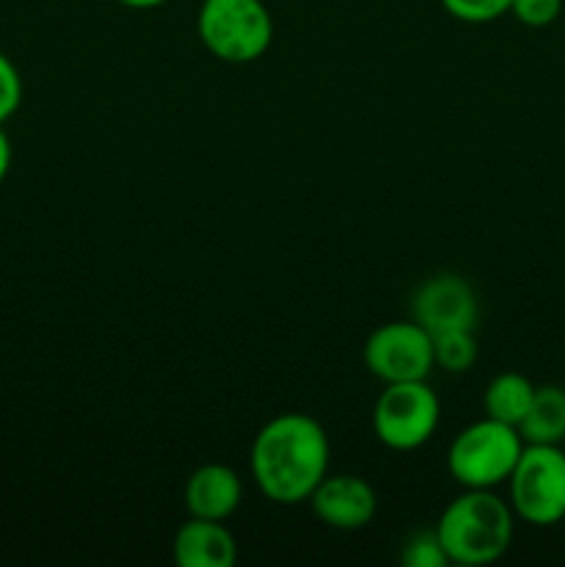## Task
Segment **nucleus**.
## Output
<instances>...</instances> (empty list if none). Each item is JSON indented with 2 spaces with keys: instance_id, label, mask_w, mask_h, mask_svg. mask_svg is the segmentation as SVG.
<instances>
[{
  "instance_id": "obj_1",
  "label": "nucleus",
  "mask_w": 565,
  "mask_h": 567,
  "mask_svg": "<svg viewBox=\"0 0 565 567\" xmlns=\"http://www.w3.org/2000/svg\"><path fill=\"white\" fill-rule=\"evenodd\" d=\"M330 468V437L305 413H282L260 426L249 449V474L269 502H308Z\"/></svg>"
},
{
  "instance_id": "obj_2",
  "label": "nucleus",
  "mask_w": 565,
  "mask_h": 567,
  "mask_svg": "<svg viewBox=\"0 0 565 567\" xmlns=\"http://www.w3.org/2000/svg\"><path fill=\"white\" fill-rule=\"evenodd\" d=\"M435 535L449 565H491L513 543L515 513L493 491H463L446 504Z\"/></svg>"
},
{
  "instance_id": "obj_3",
  "label": "nucleus",
  "mask_w": 565,
  "mask_h": 567,
  "mask_svg": "<svg viewBox=\"0 0 565 567\" xmlns=\"http://www.w3.org/2000/svg\"><path fill=\"white\" fill-rule=\"evenodd\" d=\"M524 446L515 426L485 415L452 441L446 452L449 476L463 491H496L499 485H507Z\"/></svg>"
},
{
  "instance_id": "obj_4",
  "label": "nucleus",
  "mask_w": 565,
  "mask_h": 567,
  "mask_svg": "<svg viewBox=\"0 0 565 567\" xmlns=\"http://www.w3.org/2000/svg\"><path fill=\"white\" fill-rule=\"evenodd\" d=\"M197 33L205 50L225 64H253L269 50L275 22L264 0H203Z\"/></svg>"
},
{
  "instance_id": "obj_5",
  "label": "nucleus",
  "mask_w": 565,
  "mask_h": 567,
  "mask_svg": "<svg viewBox=\"0 0 565 567\" xmlns=\"http://www.w3.org/2000/svg\"><path fill=\"white\" fill-rule=\"evenodd\" d=\"M507 487L515 518L537 529L559 524L565 518V452L526 443Z\"/></svg>"
},
{
  "instance_id": "obj_6",
  "label": "nucleus",
  "mask_w": 565,
  "mask_h": 567,
  "mask_svg": "<svg viewBox=\"0 0 565 567\" xmlns=\"http://www.w3.org/2000/svg\"><path fill=\"white\" fill-rule=\"evenodd\" d=\"M438 424L441 402L427 380L386 385L371 413L377 441L391 452H415L432 441Z\"/></svg>"
},
{
  "instance_id": "obj_7",
  "label": "nucleus",
  "mask_w": 565,
  "mask_h": 567,
  "mask_svg": "<svg viewBox=\"0 0 565 567\" xmlns=\"http://www.w3.org/2000/svg\"><path fill=\"white\" fill-rule=\"evenodd\" d=\"M363 365L386 385L427 380L435 369L432 336L413 319L377 327L363 343Z\"/></svg>"
},
{
  "instance_id": "obj_8",
  "label": "nucleus",
  "mask_w": 565,
  "mask_h": 567,
  "mask_svg": "<svg viewBox=\"0 0 565 567\" xmlns=\"http://www.w3.org/2000/svg\"><path fill=\"white\" fill-rule=\"evenodd\" d=\"M410 310L413 321H419L430 336L443 330H474L480 319L474 288L458 275H435L421 282Z\"/></svg>"
},
{
  "instance_id": "obj_9",
  "label": "nucleus",
  "mask_w": 565,
  "mask_h": 567,
  "mask_svg": "<svg viewBox=\"0 0 565 567\" xmlns=\"http://www.w3.org/2000/svg\"><path fill=\"white\" fill-rule=\"evenodd\" d=\"M310 509L325 526L338 532H358L377 515V493L363 476L327 474L308 498Z\"/></svg>"
},
{
  "instance_id": "obj_10",
  "label": "nucleus",
  "mask_w": 565,
  "mask_h": 567,
  "mask_svg": "<svg viewBox=\"0 0 565 567\" xmlns=\"http://www.w3.org/2000/svg\"><path fill=\"white\" fill-rule=\"evenodd\" d=\"M244 496L242 480L230 465H199L183 487V504L192 518L227 520L238 509Z\"/></svg>"
},
{
  "instance_id": "obj_11",
  "label": "nucleus",
  "mask_w": 565,
  "mask_h": 567,
  "mask_svg": "<svg viewBox=\"0 0 565 567\" xmlns=\"http://www.w3.org/2000/svg\"><path fill=\"white\" fill-rule=\"evenodd\" d=\"M172 557L181 567H230L238 557V546L225 520L188 515L186 524L175 532Z\"/></svg>"
},
{
  "instance_id": "obj_12",
  "label": "nucleus",
  "mask_w": 565,
  "mask_h": 567,
  "mask_svg": "<svg viewBox=\"0 0 565 567\" xmlns=\"http://www.w3.org/2000/svg\"><path fill=\"white\" fill-rule=\"evenodd\" d=\"M524 443L535 446H559L565 441V388H535L530 410L518 424Z\"/></svg>"
},
{
  "instance_id": "obj_13",
  "label": "nucleus",
  "mask_w": 565,
  "mask_h": 567,
  "mask_svg": "<svg viewBox=\"0 0 565 567\" xmlns=\"http://www.w3.org/2000/svg\"><path fill=\"white\" fill-rule=\"evenodd\" d=\"M532 396H535V385L524 374H518V371H504V374H496L487 382L482 404H485L487 419L504 421V424L518 430L526 410H530Z\"/></svg>"
},
{
  "instance_id": "obj_14",
  "label": "nucleus",
  "mask_w": 565,
  "mask_h": 567,
  "mask_svg": "<svg viewBox=\"0 0 565 567\" xmlns=\"http://www.w3.org/2000/svg\"><path fill=\"white\" fill-rule=\"evenodd\" d=\"M432 352H435L438 369L449 374H463L476 363V338L474 330H443L432 336Z\"/></svg>"
},
{
  "instance_id": "obj_15",
  "label": "nucleus",
  "mask_w": 565,
  "mask_h": 567,
  "mask_svg": "<svg viewBox=\"0 0 565 567\" xmlns=\"http://www.w3.org/2000/svg\"><path fill=\"white\" fill-rule=\"evenodd\" d=\"M441 6L454 20L469 22V25H485V22L510 14L513 0H441Z\"/></svg>"
},
{
  "instance_id": "obj_16",
  "label": "nucleus",
  "mask_w": 565,
  "mask_h": 567,
  "mask_svg": "<svg viewBox=\"0 0 565 567\" xmlns=\"http://www.w3.org/2000/svg\"><path fill=\"white\" fill-rule=\"evenodd\" d=\"M402 565L404 567H446L449 557L443 551L441 540H438L435 529L415 532L402 548Z\"/></svg>"
},
{
  "instance_id": "obj_17",
  "label": "nucleus",
  "mask_w": 565,
  "mask_h": 567,
  "mask_svg": "<svg viewBox=\"0 0 565 567\" xmlns=\"http://www.w3.org/2000/svg\"><path fill=\"white\" fill-rule=\"evenodd\" d=\"M510 14L526 28H546L563 14V0H513Z\"/></svg>"
},
{
  "instance_id": "obj_18",
  "label": "nucleus",
  "mask_w": 565,
  "mask_h": 567,
  "mask_svg": "<svg viewBox=\"0 0 565 567\" xmlns=\"http://www.w3.org/2000/svg\"><path fill=\"white\" fill-rule=\"evenodd\" d=\"M22 103V78L14 61L0 53V125L17 114Z\"/></svg>"
},
{
  "instance_id": "obj_19",
  "label": "nucleus",
  "mask_w": 565,
  "mask_h": 567,
  "mask_svg": "<svg viewBox=\"0 0 565 567\" xmlns=\"http://www.w3.org/2000/svg\"><path fill=\"white\" fill-rule=\"evenodd\" d=\"M9 169H11V142L3 133V127H0V183L6 181Z\"/></svg>"
},
{
  "instance_id": "obj_20",
  "label": "nucleus",
  "mask_w": 565,
  "mask_h": 567,
  "mask_svg": "<svg viewBox=\"0 0 565 567\" xmlns=\"http://www.w3.org/2000/svg\"><path fill=\"white\" fill-rule=\"evenodd\" d=\"M116 3L127 6V9H158V6L170 3V0H116Z\"/></svg>"
}]
</instances>
